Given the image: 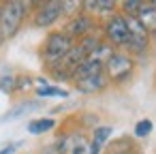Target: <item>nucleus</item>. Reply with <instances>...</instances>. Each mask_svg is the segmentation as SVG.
Segmentation results:
<instances>
[{
    "label": "nucleus",
    "mask_w": 156,
    "mask_h": 154,
    "mask_svg": "<svg viewBox=\"0 0 156 154\" xmlns=\"http://www.w3.org/2000/svg\"><path fill=\"white\" fill-rule=\"evenodd\" d=\"M32 11H34V2H28V0H9V2H2V9H0V34L5 39L15 37Z\"/></svg>",
    "instance_id": "f257e3e1"
},
{
    "label": "nucleus",
    "mask_w": 156,
    "mask_h": 154,
    "mask_svg": "<svg viewBox=\"0 0 156 154\" xmlns=\"http://www.w3.org/2000/svg\"><path fill=\"white\" fill-rule=\"evenodd\" d=\"M73 45H75V41H73L69 34H64L60 28L49 30L47 37L43 39L41 47H39V58H41V62H43V69L47 71V69H51L54 64H58V62L71 52Z\"/></svg>",
    "instance_id": "f03ea898"
},
{
    "label": "nucleus",
    "mask_w": 156,
    "mask_h": 154,
    "mask_svg": "<svg viewBox=\"0 0 156 154\" xmlns=\"http://www.w3.org/2000/svg\"><path fill=\"white\" fill-rule=\"evenodd\" d=\"M137 71V60L130 58L128 54H124L122 49H115L111 54V58L105 62V77L109 79V86H122V84H128L133 79Z\"/></svg>",
    "instance_id": "7ed1b4c3"
},
{
    "label": "nucleus",
    "mask_w": 156,
    "mask_h": 154,
    "mask_svg": "<svg viewBox=\"0 0 156 154\" xmlns=\"http://www.w3.org/2000/svg\"><path fill=\"white\" fill-rule=\"evenodd\" d=\"M98 32L103 37V41H107L113 49H122L128 41V26H126V17L118 11L113 15H109L107 20H103L98 24Z\"/></svg>",
    "instance_id": "20e7f679"
},
{
    "label": "nucleus",
    "mask_w": 156,
    "mask_h": 154,
    "mask_svg": "<svg viewBox=\"0 0 156 154\" xmlns=\"http://www.w3.org/2000/svg\"><path fill=\"white\" fill-rule=\"evenodd\" d=\"M88 145H90V135L88 131L73 126L69 131H62L56 137V154H88Z\"/></svg>",
    "instance_id": "39448f33"
},
{
    "label": "nucleus",
    "mask_w": 156,
    "mask_h": 154,
    "mask_svg": "<svg viewBox=\"0 0 156 154\" xmlns=\"http://www.w3.org/2000/svg\"><path fill=\"white\" fill-rule=\"evenodd\" d=\"M64 20L62 15V5L60 0H43V2H34V11L30 13V26L32 28H54Z\"/></svg>",
    "instance_id": "423d86ee"
},
{
    "label": "nucleus",
    "mask_w": 156,
    "mask_h": 154,
    "mask_svg": "<svg viewBox=\"0 0 156 154\" xmlns=\"http://www.w3.org/2000/svg\"><path fill=\"white\" fill-rule=\"evenodd\" d=\"M98 24H101V22H96L92 15H88V13L81 11V13H77V15L64 20V24H62L60 30H62L64 34H69L73 41H79V39L88 37V34L98 32Z\"/></svg>",
    "instance_id": "0eeeda50"
},
{
    "label": "nucleus",
    "mask_w": 156,
    "mask_h": 154,
    "mask_svg": "<svg viewBox=\"0 0 156 154\" xmlns=\"http://www.w3.org/2000/svg\"><path fill=\"white\" fill-rule=\"evenodd\" d=\"M81 11L92 15L96 22H103L109 15L118 13V2L115 0H81Z\"/></svg>",
    "instance_id": "6e6552de"
},
{
    "label": "nucleus",
    "mask_w": 156,
    "mask_h": 154,
    "mask_svg": "<svg viewBox=\"0 0 156 154\" xmlns=\"http://www.w3.org/2000/svg\"><path fill=\"white\" fill-rule=\"evenodd\" d=\"M113 135V126L111 124H98L96 128L90 131V145H88V154H103L105 145L111 141Z\"/></svg>",
    "instance_id": "1a4fd4ad"
},
{
    "label": "nucleus",
    "mask_w": 156,
    "mask_h": 154,
    "mask_svg": "<svg viewBox=\"0 0 156 154\" xmlns=\"http://www.w3.org/2000/svg\"><path fill=\"white\" fill-rule=\"evenodd\" d=\"M73 88L79 92V94H101L109 88V79L105 77V73L101 75H92V77H86V79H79V81H73Z\"/></svg>",
    "instance_id": "9d476101"
},
{
    "label": "nucleus",
    "mask_w": 156,
    "mask_h": 154,
    "mask_svg": "<svg viewBox=\"0 0 156 154\" xmlns=\"http://www.w3.org/2000/svg\"><path fill=\"white\" fill-rule=\"evenodd\" d=\"M41 107H43V101H39V98H22L20 103H15L2 118H0V122H13V120H20V118H24L26 113L39 111Z\"/></svg>",
    "instance_id": "9b49d317"
},
{
    "label": "nucleus",
    "mask_w": 156,
    "mask_h": 154,
    "mask_svg": "<svg viewBox=\"0 0 156 154\" xmlns=\"http://www.w3.org/2000/svg\"><path fill=\"white\" fill-rule=\"evenodd\" d=\"M135 17H137L139 24L150 32V37L156 34V7L150 2V0H143V5H141V9L137 11Z\"/></svg>",
    "instance_id": "f8f14e48"
},
{
    "label": "nucleus",
    "mask_w": 156,
    "mask_h": 154,
    "mask_svg": "<svg viewBox=\"0 0 156 154\" xmlns=\"http://www.w3.org/2000/svg\"><path fill=\"white\" fill-rule=\"evenodd\" d=\"M105 152L109 154H126V152H139V145L135 141V137H128V135H122L118 139H111L107 145H105Z\"/></svg>",
    "instance_id": "ddd939ff"
},
{
    "label": "nucleus",
    "mask_w": 156,
    "mask_h": 154,
    "mask_svg": "<svg viewBox=\"0 0 156 154\" xmlns=\"http://www.w3.org/2000/svg\"><path fill=\"white\" fill-rule=\"evenodd\" d=\"M105 69L103 62H96L92 58H86L75 71H73V81H79V79H86V77H92V75H101Z\"/></svg>",
    "instance_id": "4468645a"
},
{
    "label": "nucleus",
    "mask_w": 156,
    "mask_h": 154,
    "mask_svg": "<svg viewBox=\"0 0 156 154\" xmlns=\"http://www.w3.org/2000/svg\"><path fill=\"white\" fill-rule=\"evenodd\" d=\"M56 126H58L56 118L45 116V118H34V120H30V122H28V126H26V131H28L30 135H45V133L54 131Z\"/></svg>",
    "instance_id": "2eb2a0df"
},
{
    "label": "nucleus",
    "mask_w": 156,
    "mask_h": 154,
    "mask_svg": "<svg viewBox=\"0 0 156 154\" xmlns=\"http://www.w3.org/2000/svg\"><path fill=\"white\" fill-rule=\"evenodd\" d=\"M71 96V90L66 88H60V86H45V88H34V98L43 101V98H69Z\"/></svg>",
    "instance_id": "dca6fc26"
},
{
    "label": "nucleus",
    "mask_w": 156,
    "mask_h": 154,
    "mask_svg": "<svg viewBox=\"0 0 156 154\" xmlns=\"http://www.w3.org/2000/svg\"><path fill=\"white\" fill-rule=\"evenodd\" d=\"M15 79H17V75L5 62H0V92L15 94Z\"/></svg>",
    "instance_id": "f3484780"
},
{
    "label": "nucleus",
    "mask_w": 156,
    "mask_h": 154,
    "mask_svg": "<svg viewBox=\"0 0 156 154\" xmlns=\"http://www.w3.org/2000/svg\"><path fill=\"white\" fill-rule=\"evenodd\" d=\"M152 131H154V122L150 118H141L133 128V137L135 139H145V137L152 135Z\"/></svg>",
    "instance_id": "a211bd4d"
},
{
    "label": "nucleus",
    "mask_w": 156,
    "mask_h": 154,
    "mask_svg": "<svg viewBox=\"0 0 156 154\" xmlns=\"http://www.w3.org/2000/svg\"><path fill=\"white\" fill-rule=\"evenodd\" d=\"M143 0H122V2H118V11L124 15V17H135L137 11L141 9Z\"/></svg>",
    "instance_id": "6ab92c4d"
},
{
    "label": "nucleus",
    "mask_w": 156,
    "mask_h": 154,
    "mask_svg": "<svg viewBox=\"0 0 156 154\" xmlns=\"http://www.w3.org/2000/svg\"><path fill=\"white\" fill-rule=\"evenodd\" d=\"M113 52H115V49H113L107 41H103V43H101V45H98V47L88 56V58H92V60H96V62H103V64H105V62L111 58V54H113Z\"/></svg>",
    "instance_id": "aec40b11"
},
{
    "label": "nucleus",
    "mask_w": 156,
    "mask_h": 154,
    "mask_svg": "<svg viewBox=\"0 0 156 154\" xmlns=\"http://www.w3.org/2000/svg\"><path fill=\"white\" fill-rule=\"evenodd\" d=\"M75 120H77V126L83 128V131H92L101 124L96 113H81V116H75Z\"/></svg>",
    "instance_id": "412c9836"
},
{
    "label": "nucleus",
    "mask_w": 156,
    "mask_h": 154,
    "mask_svg": "<svg viewBox=\"0 0 156 154\" xmlns=\"http://www.w3.org/2000/svg\"><path fill=\"white\" fill-rule=\"evenodd\" d=\"M60 5H62V15L66 20L81 13V0H60Z\"/></svg>",
    "instance_id": "4be33fe9"
},
{
    "label": "nucleus",
    "mask_w": 156,
    "mask_h": 154,
    "mask_svg": "<svg viewBox=\"0 0 156 154\" xmlns=\"http://www.w3.org/2000/svg\"><path fill=\"white\" fill-rule=\"evenodd\" d=\"M28 90H34V77L32 75H17L15 92H28Z\"/></svg>",
    "instance_id": "5701e85b"
},
{
    "label": "nucleus",
    "mask_w": 156,
    "mask_h": 154,
    "mask_svg": "<svg viewBox=\"0 0 156 154\" xmlns=\"http://www.w3.org/2000/svg\"><path fill=\"white\" fill-rule=\"evenodd\" d=\"M20 145H22V141H13V143H7V145H5L2 150H0V154H15Z\"/></svg>",
    "instance_id": "b1692460"
},
{
    "label": "nucleus",
    "mask_w": 156,
    "mask_h": 154,
    "mask_svg": "<svg viewBox=\"0 0 156 154\" xmlns=\"http://www.w3.org/2000/svg\"><path fill=\"white\" fill-rule=\"evenodd\" d=\"M5 41H7V39H5L2 34H0V47H2V45H5Z\"/></svg>",
    "instance_id": "393cba45"
},
{
    "label": "nucleus",
    "mask_w": 156,
    "mask_h": 154,
    "mask_svg": "<svg viewBox=\"0 0 156 154\" xmlns=\"http://www.w3.org/2000/svg\"><path fill=\"white\" fill-rule=\"evenodd\" d=\"M103 154H109V152H103ZM126 154H141V150L139 152H126Z\"/></svg>",
    "instance_id": "a878e982"
},
{
    "label": "nucleus",
    "mask_w": 156,
    "mask_h": 154,
    "mask_svg": "<svg viewBox=\"0 0 156 154\" xmlns=\"http://www.w3.org/2000/svg\"><path fill=\"white\" fill-rule=\"evenodd\" d=\"M0 9H2V2H0Z\"/></svg>",
    "instance_id": "bb28decb"
}]
</instances>
